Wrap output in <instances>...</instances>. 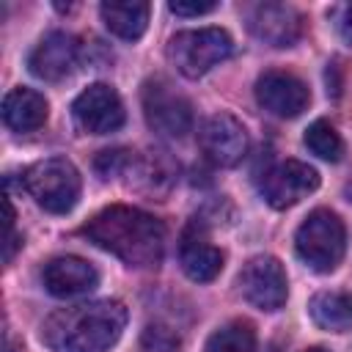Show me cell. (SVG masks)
I'll return each mask as SVG.
<instances>
[{
    "label": "cell",
    "mask_w": 352,
    "mask_h": 352,
    "mask_svg": "<svg viewBox=\"0 0 352 352\" xmlns=\"http://www.w3.org/2000/svg\"><path fill=\"white\" fill-rule=\"evenodd\" d=\"M319 187V173L308 162L300 160H286L270 168L261 179V195L270 206L275 209H289L308 198Z\"/></svg>",
    "instance_id": "obj_8"
},
{
    "label": "cell",
    "mask_w": 352,
    "mask_h": 352,
    "mask_svg": "<svg viewBox=\"0 0 352 352\" xmlns=\"http://www.w3.org/2000/svg\"><path fill=\"white\" fill-rule=\"evenodd\" d=\"M294 250L314 272H330L338 267L346 250V231L336 212L314 209L294 234Z\"/></svg>",
    "instance_id": "obj_3"
},
{
    "label": "cell",
    "mask_w": 352,
    "mask_h": 352,
    "mask_svg": "<svg viewBox=\"0 0 352 352\" xmlns=\"http://www.w3.org/2000/svg\"><path fill=\"white\" fill-rule=\"evenodd\" d=\"M126 308L118 300H94L60 308L41 324V341L52 352H107L124 333Z\"/></svg>",
    "instance_id": "obj_2"
},
{
    "label": "cell",
    "mask_w": 352,
    "mask_h": 352,
    "mask_svg": "<svg viewBox=\"0 0 352 352\" xmlns=\"http://www.w3.org/2000/svg\"><path fill=\"white\" fill-rule=\"evenodd\" d=\"M47 99L33 88H11L3 99V121L14 132H33L47 121Z\"/></svg>",
    "instance_id": "obj_16"
},
{
    "label": "cell",
    "mask_w": 352,
    "mask_h": 352,
    "mask_svg": "<svg viewBox=\"0 0 352 352\" xmlns=\"http://www.w3.org/2000/svg\"><path fill=\"white\" fill-rule=\"evenodd\" d=\"M30 198L52 214H66L80 198V173L66 157H47L33 162L22 176Z\"/></svg>",
    "instance_id": "obj_4"
},
{
    "label": "cell",
    "mask_w": 352,
    "mask_h": 352,
    "mask_svg": "<svg viewBox=\"0 0 352 352\" xmlns=\"http://www.w3.org/2000/svg\"><path fill=\"white\" fill-rule=\"evenodd\" d=\"M148 11H151L148 3H138V0H107L99 6L104 28L124 41H135L146 33Z\"/></svg>",
    "instance_id": "obj_17"
},
{
    "label": "cell",
    "mask_w": 352,
    "mask_h": 352,
    "mask_svg": "<svg viewBox=\"0 0 352 352\" xmlns=\"http://www.w3.org/2000/svg\"><path fill=\"white\" fill-rule=\"evenodd\" d=\"M41 280L52 297H80L96 289L99 272L80 256H58L44 264Z\"/></svg>",
    "instance_id": "obj_14"
},
{
    "label": "cell",
    "mask_w": 352,
    "mask_h": 352,
    "mask_svg": "<svg viewBox=\"0 0 352 352\" xmlns=\"http://www.w3.org/2000/svg\"><path fill=\"white\" fill-rule=\"evenodd\" d=\"M248 30L270 47H294L302 33V16L286 3H256L245 11Z\"/></svg>",
    "instance_id": "obj_12"
},
{
    "label": "cell",
    "mask_w": 352,
    "mask_h": 352,
    "mask_svg": "<svg viewBox=\"0 0 352 352\" xmlns=\"http://www.w3.org/2000/svg\"><path fill=\"white\" fill-rule=\"evenodd\" d=\"M239 294L258 311H278L289 297V283L275 256H253L236 275Z\"/></svg>",
    "instance_id": "obj_7"
},
{
    "label": "cell",
    "mask_w": 352,
    "mask_h": 352,
    "mask_svg": "<svg viewBox=\"0 0 352 352\" xmlns=\"http://www.w3.org/2000/svg\"><path fill=\"white\" fill-rule=\"evenodd\" d=\"M256 102L278 118H297L308 107L311 94L297 74L270 69L256 80Z\"/></svg>",
    "instance_id": "obj_11"
},
{
    "label": "cell",
    "mask_w": 352,
    "mask_h": 352,
    "mask_svg": "<svg viewBox=\"0 0 352 352\" xmlns=\"http://www.w3.org/2000/svg\"><path fill=\"white\" fill-rule=\"evenodd\" d=\"M305 146L311 154H316L319 160H327V162H338L341 154H344V143H341V135L336 132V126L324 118L314 121L308 129H305Z\"/></svg>",
    "instance_id": "obj_20"
},
{
    "label": "cell",
    "mask_w": 352,
    "mask_h": 352,
    "mask_svg": "<svg viewBox=\"0 0 352 352\" xmlns=\"http://www.w3.org/2000/svg\"><path fill=\"white\" fill-rule=\"evenodd\" d=\"M308 352H327V349H308Z\"/></svg>",
    "instance_id": "obj_24"
},
{
    "label": "cell",
    "mask_w": 352,
    "mask_h": 352,
    "mask_svg": "<svg viewBox=\"0 0 352 352\" xmlns=\"http://www.w3.org/2000/svg\"><path fill=\"white\" fill-rule=\"evenodd\" d=\"M179 261H182V270L190 280H198V283H209L220 275L223 270V253L201 234H195L192 228L182 236V248H179Z\"/></svg>",
    "instance_id": "obj_15"
},
{
    "label": "cell",
    "mask_w": 352,
    "mask_h": 352,
    "mask_svg": "<svg viewBox=\"0 0 352 352\" xmlns=\"http://www.w3.org/2000/svg\"><path fill=\"white\" fill-rule=\"evenodd\" d=\"M77 60H80L77 36L63 33V30H52L33 47V52L28 58V66L38 80L58 82V80H63L74 72Z\"/></svg>",
    "instance_id": "obj_13"
},
{
    "label": "cell",
    "mask_w": 352,
    "mask_h": 352,
    "mask_svg": "<svg viewBox=\"0 0 352 352\" xmlns=\"http://www.w3.org/2000/svg\"><path fill=\"white\" fill-rule=\"evenodd\" d=\"M234 55V41L223 28H198L182 30L168 41V58L179 74L195 80L209 69Z\"/></svg>",
    "instance_id": "obj_5"
},
{
    "label": "cell",
    "mask_w": 352,
    "mask_h": 352,
    "mask_svg": "<svg viewBox=\"0 0 352 352\" xmlns=\"http://www.w3.org/2000/svg\"><path fill=\"white\" fill-rule=\"evenodd\" d=\"M198 143H201V151L206 154V160L220 168H231V165L242 162V157L248 154V132H245L242 121H236L228 113L209 116L198 132Z\"/></svg>",
    "instance_id": "obj_10"
},
{
    "label": "cell",
    "mask_w": 352,
    "mask_h": 352,
    "mask_svg": "<svg viewBox=\"0 0 352 352\" xmlns=\"http://www.w3.org/2000/svg\"><path fill=\"white\" fill-rule=\"evenodd\" d=\"M74 124L88 135H107L116 132L124 124V104L116 88L104 82L88 85L74 102H72Z\"/></svg>",
    "instance_id": "obj_9"
},
{
    "label": "cell",
    "mask_w": 352,
    "mask_h": 352,
    "mask_svg": "<svg viewBox=\"0 0 352 352\" xmlns=\"http://www.w3.org/2000/svg\"><path fill=\"white\" fill-rule=\"evenodd\" d=\"M143 116L146 124L162 138H184L192 129L190 99L165 77H151L143 82Z\"/></svg>",
    "instance_id": "obj_6"
},
{
    "label": "cell",
    "mask_w": 352,
    "mask_h": 352,
    "mask_svg": "<svg viewBox=\"0 0 352 352\" xmlns=\"http://www.w3.org/2000/svg\"><path fill=\"white\" fill-rule=\"evenodd\" d=\"M82 234L129 267H157L162 261L165 228L143 209L124 204L107 206L82 226Z\"/></svg>",
    "instance_id": "obj_1"
},
{
    "label": "cell",
    "mask_w": 352,
    "mask_h": 352,
    "mask_svg": "<svg viewBox=\"0 0 352 352\" xmlns=\"http://www.w3.org/2000/svg\"><path fill=\"white\" fill-rule=\"evenodd\" d=\"M333 19L338 28V36L352 47V3H341L333 8Z\"/></svg>",
    "instance_id": "obj_21"
},
{
    "label": "cell",
    "mask_w": 352,
    "mask_h": 352,
    "mask_svg": "<svg viewBox=\"0 0 352 352\" xmlns=\"http://www.w3.org/2000/svg\"><path fill=\"white\" fill-rule=\"evenodd\" d=\"M170 333L165 330V327H146V336H143V344L146 346H151V349H157V352H173L179 344H165L162 338H168Z\"/></svg>",
    "instance_id": "obj_23"
},
{
    "label": "cell",
    "mask_w": 352,
    "mask_h": 352,
    "mask_svg": "<svg viewBox=\"0 0 352 352\" xmlns=\"http://www.w3.org/2000/svg\"><path fill=\"white\" fill-rule=\"evenodd\" d=\"M204 352H256V333L248 322H228L209 336Z\"/></svg>",
    "instance_id": "obj_19"
},
{
    "label": "cell",
    "mask_w": 352,
    "mask_h": 352,
    "mask_svg": "<svg viewBox=\"0 0 352 352\" xmlns=\"http://www.w3.org/2000/svg\"><path fill=\"white\" fill-rule=\"evenodd\" d=\"M168 8L176 14V16H201V14H209L217 8V3H184V0H173L168 3Z\"/></svg>",
    "instance_id": "obj_22"
},
{
    "label": "cell",
    "mask_w": 352,
    "mask_h": 352,
    "mask_svg": "<svg viewBox=\"0 0 352 352\" xmlns=\"http://www.w3.org/2000/svg\"><path fill=\"white\" fill-rule=\"evenodd\" d=\"M308 314H311L314 324H319L322 330L341 333V330L352 327V294H346V292H319V294L311 297Z\"/></svg>",
    "instance_id": "obj_18"
}]
</instances>
